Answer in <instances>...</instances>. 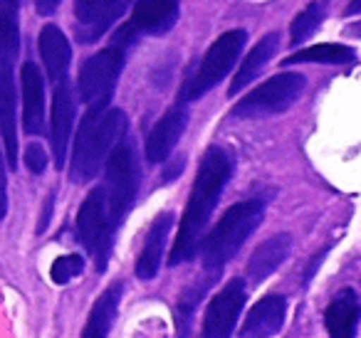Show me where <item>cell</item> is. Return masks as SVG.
Returning <instances> with one entry per match:
<instances>
[{
    "instance_id": "1",
    "label": "cell",
    "mask_w": 361,
    "mask_h": 338,
    "mask_svg": "<svg viewBox=\"0 0 361 338\" xmlns=\"http://www.w3.org/2000/svg\"><path fill=\"white\" fill-rule=\"evenodd\" d=\"M233 173V161L231 154L221 146H211L203 156L201 165H198L196 180H193L191 198L183 210V218H180V227L176 234L173 249H171L169 264H180V262H191L196 257V252L201 249L203 232H206V225L211 220L213 210H216L218 200H221L223 188L228 185Z\"/></svg>"
},
{
    "instance_id": "2",
    "label": "cell",
    "mask_w": 361,
    "mask_h": 338,
    "mask_svg": "<svg viewBox=\"0 0 361 338\" xmlns=\"http://www.w3.org/2000/svg\"><path fill=\"white\" fill-rule=\"evenodd\" d=\"M126 134V114L109 104H92L82 116L72 146V183H90L104 165L119 139Z\"/></svg>"
},
{
    "instance_id": "3",
    "label": "cell",
    "mask_w": 361,
    "mask_h": 338,
    "mask_svg": "<svg viewBox=\"0 0 361 338\" xmlns=\"http://www.w3.org/2000/svg\"><path fill=\"white\" fill-rule=\"evenodd\" d=\"M265 218V203L260 198L243 200L226 210L221 220L216 223V227L206 234V239L201 242V259L203 269L211 274H216L218 269H223L245 244V239L257 230V225Z\"/></svg>"
},
{
    "instance_id": "4",
    "label": "cell",
    "mask_w": 361,
    "mask_h": 338,
    "mask_svg": "<svg viewBox=\"0 0 361 338\" xmlns=\"http://www.w3.org/2000/svg\"><path fill=\"white\" fill-rule=\"evenodd\" d=\"M104 195H106V218L109 227L116 234L121 220L134 208L136 193H139V158H136L134 141L121 136L119 144L111 149L104 161Z\"/></svg>"
},
{
    "instance_id": "5",
    "label": "cell",
    "mask_w": 361,
    "mask_h": 338,
    "mask_svg": "<svg viewBox=\"0 0 361 338\" xmlns=\"http://www.w3.org/2000/svg\"><path fill=\"white\" fill-rule=\"evenodd\" d=\"M307 89V77L300 72H280V75L270 77L247 92L235 106H233V116L235 119H262V116H275L287 111Z\"/></svg>"
},
{
    "instance_id": "6",
    "label": "cell",
    "mask_w": 361,
    "mask_h": 338,
    "mask_svg": "<svg viewBox=\"0 0 361 338\" xmlns=\"http://www.w3.org/2000/svg\"><path fill=\"white\" fill-rule=\"evenodd\" d=\"M247 42V32L245 30H228L218 37L211 45V50L206 52V57L198 65L196 75L183 84L180 89V99L183 101H193L201 99L206 92H211L213 87H218L235 67L240 52L245 50Z\"/></svg>"
},
{
    "instance_id": "7",
    "label": "cell",
    "mask_w": 361,
    "mask_h": 338,
    "mask_svg": "<svg viewBox=\"0 0 361 338\" xmlns=\"http://www.w3.org/2000/svg\"><path fill=\"white\" fill-rule=\"evenodd\" d=\"M124 47L109 45L82 62L80 77H77V92H80V99L87 106L109 104L119 75L124 70Z\"/></svg>"
},
{
    "instance_id": "8",
    "label": "cell",
    "mask_w": 361,
    "mask_h": 338,
    "mask_svg": "<svg viewBox=\"0 0 361 338\" xmlns=\"http://www.w3.org/2000/svg\"><path fill=\"white\" fill-rule=\"evenodd\" d=\"M77 237L87 252L94 254L97 269H104L109 262L111 244H114V232L106 218V195L102 185L87 195L77 213Z\"/></svg>"
},
{
    "instance_id": "9",
    "label": "cell",
    "mask_w": 361,
    "mask_h": 338,
    "mask_svg": "<svg viewBox=\"0 0 361 338\" xmlns=\"http://www.w3.org/2000/svg\"><path fill=\"white\" fill-rule=\"evenodd\" d=\"M245 299H247L245 279L233 277L208 301L198 338H231L233 328L238 323V316H240L243 306H245Z\"/></svg>"
},
{
    "instance_id": "10",
    "label": "cell",
    "mask_w": 361,
    "mask_h": 338,
    "mask_svg": "<svg viewBox=\"0 0 361 338\" xmlns=\"http://www.w3.org/2000/svg\"><path fill=\"white\" fill-rule=\"evenodd\" d=\"M131 0H75V32L82 45H92L126 13Z\"/></svg>"
},
{
    "instance_id": "11",
    "label": "cell",
    "mask_w": 361,
    "mask_h": 338,
    "mask_svg": "<svg viewBox=\"0 0 361 338\" xmlns=\"http://www.w3.org/2000/svg\"><path fill=\"white\" fill-rule=\"evenodd\" d=\"M176 23H178V0H136L124 27L134 37H159L173 30Z\"/></svg>"
},
{
    "instance_id": "12",
    "label": "cell",
    "mask_w": 361,
    "mask_h": 338,
    "mask_svg": "<svg viewBox=\"0 0 361 338\" xmlns=\"http://www.w3.org/2000/svg\"><path fill=\"white\" fill-rule=\"evenodd\" d=\"M72 129H75V94H72L70 82L65 80L55 87L52 119H50V144H52V156H55L57 168H65Z\"/></svg>"
},
{
    "instance_id": "13",
    "label": "cell",
    "mask_w": 361,
    "mask_h": 338,
    "mask_svg": "<svg viewBox=\"0 0 361 338\" xmlns=\"http://www.w3.org/2000/svg\"><path fill=\"white\" fill-rule=\"evenodd\" d=\"M188 129V111L183 106H173L171 111H166L156 126L151 129L149 139H146V161L149 163H164L171 158L176 144L180 141L183 131Z\"/></svg>"
},
{
    "instance_id": "14",
    "label": "cell",
    "mask_w": 361,
    "mask_h": 338,
    "mask_svg": "<svg viewBox=\"0 0 361 338\" xmlns=\"http://www.w3.org/2000/svg\"><path fill=\"white\" fill-rule=\"evenodd\" d=\"M23 87V129L27 136L45 131V80L35 62H25L20 70Z\"/></svg>"
},
{
    "instance_id": "15",
    "label": "cell",
    "mask_w": 361,
    "mask_h": 338,
    "mask_svg": "<svg viewBox=\"0 0 361 338\" xmlns=\"http://www.w3.org/2000/svg\"><path fill=\"white\" fill-rule=\"evenodd\" d=\"M0 134L6 144V161L18 168V126H16V77L13 65L0 62Z\"/></svg>"
},
{
    "instance_id": "16",
    "label": "cell",
    "mask_w": 361,
    "mask_h": 338,
    "mask_svg": "<svg viewBox=\"0 0 361 338\" xmlns=\"http://www.w3.org/2000/svg\"><path fill=\"white\" fill-rule=\"evenodd\" d=\"M287 313V299L280 294L260 299L250 313L245 316V323L240 328V338H272L285 323Z\"/></svg>"
},
{
    "instance_id": "17",
    "label": "cell",
    "mask_w": 361,
    "mask_h": 338,
    "mask_svg": "<svg viewBox=\"0 0 361 338\" xmlns=\"http://www.w3.org/2000/svg\"><path fill=\"white\" fill-rule=\"evenodd\" d=\"M37 45H40V57H42V65H45L47 80L57 87L60 82L67 80V72H70V60H72L70 40H67L60 27L50 23V25H45L40 30Z\"/></svg>"
},
{
    "instance_id": "18",
    "label": "cell",
    "mask_w": 361,
    "mask_h": 338,
    "mask_svg": "<svg viewBox=\"0 0 361 338\" xmlns=\"http://www.w3.org/2000/svg\"><path fill=\"white\" fill-rule=\"evenodd\" d=\"M171 227H173V213L156 215L149 232H146L139 259H136V277L139 279L149 282V279H154L159 274L161 259H164V249H166V237H169Z\"/></svg>"
},
{
    "instance_id": "19",
    "label": "cell",
    "mask_w": 361,
    "mask_h": 338,
    "mask_svg": "<svg viewBox=\"0 0 361 338\" xmlns=\"http://www.w3.org/2000/svg\"><path fill=\"white\" fill-rule=\"evenodd\" d=\"M292 252V237L287 232H277L270 239L260 242L255 247V252L250 254V262H247V279L252 284H260L290 257Z\"/></svg>"
},
{
    "instance_id": "20",
    "label": "cell",
    "mask_w": 361,
    "mask_h": 338,
    "mask_svg": "<svg viewBox=\"0 0 361 338\" xmlns=\"http://www.w3.org/2000/svg\"><path fill=\"white\" fill-rule=\"evenodd\" d=\"M359 296L354 289H341L324 311V323L329 338H354L356 323H359Z\"/></svg>"
},
{
    "instance_id": "21",
    "label": "cell",
    "mask_w": 361,
    "mask_h": 338,
    "mask_svg": "<svg viewBox=\"0 0 361 338\" xmlns=\"http://www.w3.org/2000/svg\"><path fill=\"white\" fill-rule=\"evenodd\" d=\"M277 45H280V35H277V32H267V35H262L260 40H257V45H252V50L245 55L243 65L238 67L228 94L235 96V94H240L247 84H252V82L260 77V72L267 67V62L272 60V55L277 52Z\"/></svg>"
},
{
    "instance_id": "22",
    "label": "cell",
    "mask_w": 361,
    "mask_h": 338,
    "mask_svg": "<svg viewBox=\"0 0 361 338\" xmlns=\"http://www.w3.org/2000/svg\"><path fill=\"white\" fill-rule=\"evenodd\" d=\"M119 301H121V284L116 282L94 301L90 318L85 323V331H82V338H109L116 311H119Z\"/></svg>"
},
{
    "instance_id": "23",
    "label": "cell",
    "mask_w": 361,
    "mask_h": 338,
    "mask_svg": "<svg viewBox=\"0 0 361 338\" xmlns=\"http://www.w3.org/2000/svg\"><path fill=\"white\" fill-rule=\"evenodd\" d=\"M20 52V6L18 0H0V62L16 65Z\"/></svg>"
},
{
    "instance_id": "24",
    "label": "cell",
    "mask_w": 361,
    "mask_h": 338,
    "mask_svg": "<svg viewBox=\"0 0 361 338\" xmlns=\"http://www.w3.org/2000/svg\"><path fill=\"white\" fill-rule=\"evenodd\" d=\"M356 60V52L349 45H336V42H324V45H312L307 50H300L287 57L282 65H349Z\"/></svg>"
},
{
    "instance_id": "25",
    "label": "cell",
    "mask_w": 361,
    "mask_h": 338,
    "mask_svg": "<svg viewBox=\"0 0 361 338\" xmlns=\"http://www.w3.org/2000/svg\"><path fill=\"white\" fill-rule=\"evenodd\" d=\"M324 15H326V0H314V3H310L290 25L292 45H302L305 40H310V37L319 30Z\"/></svg>"
},
{
    "instance_id": "26",
    "label": "cell",
    "mask_w": 361,
    "mask_h": 338,
    "mask_svg": "<svg viewBox=\"0 0 361 338\" xmlns=\"http://www.w3.org/2000/svg\"><path fill=\"white\" fill-rule=\"evenodd\" d=\"M82 269H85V259H82L80 254H65V257H57L55 262H52L50 277L55 284H67L75 277H80Z\"/></svg>"
},
{
    "instance_id": "27",
    "label": "cell",
    "mask_w": 361,
    "mask_h": 338,
    "mask_svg": "<svg viewBox=\"0 0 361 338\" xmlns=\"http://www.w3.org/2000/svg\"><path fill=\"white\" fill-rule=\"evenodd\" d=\"M206 287H208V282L196 284L193 289H188L186 296L180 299V303H178V331H180V336H183V333L188 331V326H191V311L196 308L198 299H201V292Z\"/></svg>"
},
{
    "instance_id": "28",
    "label": "cell",
    "mask_w": 361,
    "mask_h": 338,
    "mask_svg": "<svg viewBox=\"0 0 361 338\" xmlns=\"http://www.w3.org/2000/svg\"><path fill=\"white\" fill-rule=\"evenodd\" d=\"M25 165H27V170H30V173H35V175L45 173L47 154H45V149H42L40 144H27V149H25Z\"/></svg>"
},
{
    "instance_id": "29",
    "label": "cell",
    "mask_w": 361,
    "mask_h": 338,
    "mask_svg": "<svg viewBox=\"0 0 361 338\" xmlns=\"http://www.w3.org/2000/svg\"><path fill=\"white\" fill-rule=\"evenodd\" d=\"M8 213V175H6V156L0 149V220Z\"/></svg>"
},
{
    "instance_id": "30",
    "label": "cell",
    "mask_w": 361,
    "mask_h": 338,
    "mask_svg": "<svg viewBox=\"0 0 361 338\" xmlns=\"http://www.w3.org/2000/svg\"><path fill=\"white\" fill-rule=\"evenodd\" d=\"M62 0H35V8L40 15H52V13L60 8Z\"/></svg>"
},
{
    "instance_id": "31",
    "label": "cell",
    "mask_w": 361,
    "mask_h": 338,
    "mask_svg": "<svg viewBox=\"0 0 361 338\" xmlns=\"http://www.w3.org/2000/svg\"><path fill=\"white\" fill-rule=\"evenodd\" d=\"M326 257V249H322V252H317V257L312 259V264H310V269L305 272V277H302V284H310V279L314 277V272H317V267H319V262Z\"/></svg>"
},
{
    "instance_id": "32",
    "label": "cell",
    "mask_w": 361,
    "mask_h": 338,
    "mask_svg": "<svg viewBox=\"0 0 361 338\" xmlns=\"http://www.w3.org/2000/svg\"><path fill=\"white\" fill-rule=\"evenodd\" d=\"M52 200H55V193L47 198V203H45V213H42V220H40V225H37V232H45V227L50 225V215H52Z\"/></svg>"
},
{
    "instance_id": "33",
    "label": "cell",
    "mask_w": 361,
    "mask_h": 338,
    "mask_svg": "<svg viewBox=\"0 0 361 338\" xmlns=\"http://www.w3.org/2000/svg\"><path fill=\"white\" fill-rule=\"evenodd\" d=\"M180 168H183V158H176V161H173V165L164 170V183H171V180H173L176 175L180 173Z\"/></svg>"
},
{
    "instance_id": "34",
    "label": "cell",
    "mask_w": 361,
    "mask_h": 338,
    "mask_svg": "<svg viewBox=\"0 0 361 338\" xmlns=\"http://www.w3.org/2000/svg\"><path fill=\"white\" fill-rule=\"evenodd\" d=\"M361 13V0H349V8L344 11V15H359Z\"/></svg>"
},
{
    "instance_id": "35",
    "label": "cell",
    "mask_w": 361,
    "mask_h": 338,
    "mask_svg": "<svg viewBox=\"0 0 361 338\" xmlns=\"http://www.w3.org/2000/svg\"><path fill=\"white\" fill-rule=\"evenodd\" d=\"M351 35H356V37H361V23L356 27H351Z\"/></svg>"
}]
</instances>
